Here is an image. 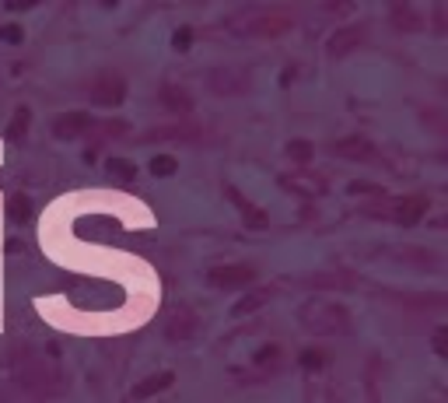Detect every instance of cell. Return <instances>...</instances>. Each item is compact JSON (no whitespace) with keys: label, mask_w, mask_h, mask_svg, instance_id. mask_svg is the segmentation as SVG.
<instances>
[{"label":"cell","mask_w":448,"mask_h":403,"mask_svg":"<svg viewBox=\"0 0 448 403\" xmlns=\"http://www.w3.org/2000/svg\"><path fill=\"white\" fill-rule=\"evenodd\" d=\"M207 277L214 287H249V284H256V267L252 263H224V267H214Z\"/></svg>","instance_id":"cell-4"},{"label":"cell","mask_w":448,"mask_h":403,"mask_svg":"<svg viewBox=\"0 0 448 403\" xmlns=\"http://www.w3.org/2000/svg\"><path fill=\"white\" fill-rule=\"evenodd\" d=\"M235 25H245L242 32H256V36H284L291 29V11L281 7H249L235 18Z\"/></svg>","instance_id":"cell-1"},{"label":"cell","mask_w":448,"mask_h":403,"mask_svg":"<svg viewBox=\"0 0 448 403\" xmlns=\"http://www.w3.org/2000/svg\"><path fill=\"white\" fill-rule=\"evenodd\" d=\"M274 295H277V287H259V291L245 295L242 302L235 305V312H239V316H245V312H256V309H259V305H266V302H270Z\"/></svg>","instance_id":"cell-15"},{"label":"cell","mask_w":448,"mask_h":403,"mask_svg":"<svg viewBox=\"0 0 448 403\" xmlns=\"http://www.w3.org/2000/svg\"><path fill=\"white\" fill-rule=\"evenodd\" d=\"M155 175H172L175 172V158L172 155H158V158H151V165H147Z\"/></svg>","instance_id":"cell-20"},{"label":"cell","mask_w":448,"mask_h":403,"mask_svg":"<svg viewBox=\"0 0 448 403\" xmlns=\"http://www.w3.org/2000/svg\"><path fill=\"white\" fill-rule=\"evenodd\" d=\"M301 362H305V368H319V354H316V351H312V354H305V358H301Z\"/></svg>","instance_id":"cell-24"},{"label":"cell","mask_w":448,"mask_h":403,"mask_svg":"<svg viewBox=\"0 0 448 403\" xmlns=\"http://www.w3.org/2000/svg\"><path fill=\"white\" fill-rule=\"evenodd\" d=\"M365 39H368V29H365V25H343V29H336V32L329 36L326 53L333 56V60H343L350 49H358Z\"/></svg>","instance_id":"cell-5"},{"label":"cell","mask_w":448,"mask_h":403,"mask_svg":"<svg viewBox=\"0 0 448 403\" xmlns=\"http://www.w3.org/2000/svg\"><path fill=\"white\" fill-rule=\"evenodd\" d=\"M281 186H287V190H298L301 197H323V179H316V175H284L281 179Z\"/></svg>","instance_id":"cell-14"},{"label":"cell","mask_w":448,"mask_h":403,"mask_svg":"<svg viewBox=\"0 0 448 403\" xmlns=\"http://www.w3.org/2000/svg\"><path fill=\"white\" fill-rule=\"evenodd\" d=\"M158 98H162V106L168 113H189V109H193V95H189L182 84H175V81H165Z\"/></svg>","instance_id":"cell-10"},{"label":"cell","mask_w":448,"mask_h":403,"mask_svg":"<svg viewBox=\"0 0 448 403\" xmlns=\"http://www.w3.org/2000/svg\"><path fill=\"white\" fill-rule=\"evenodd\" d=\"M172 382H175V375H172V372H155L151 379H144V382H137V386H133V397H137V400H147V397H155V393L168 389Z\"/></svg>","instance_id":"cell-12"},{"label":"cell","mask_w":448,"mask_h":403,"mask_svg":"<svg viewBox=\"0 0 448 403\" xmlns=\"http://www.w3.org/2000/svg\"><path fill=\"white\" fill-rule=\"evenodd\" d=\"M32 126V109H14V120H11V126H7V141H21L25 137V130Z\"/></svg>","instance_id":"cell-17"},{"label":"cell","mask_w":448,"mask_h":403,"mask_svg":"<svg viewBox=\"0 0 448 403\" xmlns=\"http://www.w3.org/2000/svg\"><path fill=\"white\" fill-rule=\"evenodd\" d=\"M88 95H91L95 106H102V109H116V106L123 102V95H126V81H123L120 74H102V78L88 88Z\"/></svg>","instance_id":"cell-3"},{"label":"cell","mask_w":448,"mask_h":403,"mask_svg":"<svg viewBox=\"0 0 448 403\" xmlns=\"http://www.w3.org/2000/svg\"><path fill=\"white\" fill-rule=\"evenodd\" d=\"M301 320L308 322V326H316V330H323V326L343 322V312H340V309H329V305H312V309L301 312Z\"/></svg>","instance_id":"cell-13"},{"label":"cell","mask_w":448,"mask_h":403,"mask_svg":"<svg viewBox=\"0 0 448 403\" xmlns=\"http://www.w3.org/2000/svg\"><path fill=\"white\" fill-rule=\"evenodd\" d=\"M91 126H95V120L84 109H71L60 120H53V137L56 141H78V137H84V130H91Z\"/></svg>","instance_id":"cell-6"},{"label":"cell","mask_w":448,"mask_h":403,"mask_svg":"<svg viewBox=\"0 0 448 403\" xmlns=\"http://www.w3.org/2000/svg\"><path fill=\"white\" fill-rule=\"evenodd\" d=\"M207 81H210V91H217V95H242L245 88H249V74H245V71H235V67H228V71H210Z\"/></svg>","instance_id":"cell-7"},{"label":"cell","mask_w":448,"mask_h":403,"mask_svg":"<svg viewBox=\"0 0 448 403\" xmlns=\"http://www.w3.org/2000/svg\"><path fill=\"white\" fill-rule=\"evenodd\" d=\"M427 207H431V197H424V193H410V197L392 200L389 207H368V214H375V218H389V221H396V225H417V221L427 214Z\"/></svg>","instance_id":"cell-2"},{"label":"cell","mask_w":448,"mask_h":403,"mask_svg":"<svg viewBox=\"0 0 448 403\" xmlns=\"http://www.w3.org/2000/svg\"><path fill=\"white\" fill-rule=\"evenodd\" d=\"M175 49H186V46H189V42H193V29H179V32H175Z\"/></svg>","instance_id":"cell-23"},{"label":"cell","mask_w":448,"mask_h":403,"mask_svg":"<svg viewBox=\"0 0 448 403\" xmlns=\"http://www.w3.org/2000/svg\"><path fill=\"white\" fill-rule=\"evenodd\" d=\"M347 190H350V193H371V197H385V190H382V186H375V183H350Z\"/></svg>","instance_id":"cell-21"},{"label":"cell","mask_w":448,"mask_h":403,"mask_svg":"<svg viewBox=\"0 0 448 403\" xmlns=\"http://www.w3.org/2000/svg\"><path fill=\"white\" fill-rule=\"evenodd\" d=\"M105 168H109V175L120 179V183H133V179H137V165L126 161V158H109L105 161Z\"/></svg>","instance_id":"cell-18"},{"label":"cell","mask_w":448,"mask_h":403,"mask_svg":"<svg viewBox=\"0 0 448 403\" xmlns=\"http://www.w3.org/2000/svg\"><path fill=\"white\" fill-rule=\"evenodd\" d=\"M197 330H200V320H197L189 309H172V316L165 322V333H168L172 340H189Z\"/></svg>","instance_id":"cell-9"},{"label":"cell","mask_w":448,"mask_h":403,"mask_svg":"<svg viewBox=\"0 0 448 403\" xmlns=\"http://www.w3.org/2000/svg\"><path fill=\"white\" fill-rule=\"evenodd\" d=\"M329 151H333L336 158H354V161L371 158V144H368L365 137H347V141H333V144H329Z\"/></svg>","instance_id":"cell-11"},{"label":"cell","mask_w":448,"mask_h":403,"mask_svg":"<svg viewBox=\"0 0 448 403\" xmlns=\"http://www.w3.org/2000/svg\"><path fill=\"white\" fill-rule=\"evenodd\" d=\"M0 39L4 42H21V29H18V25H4V29H0Z\"/></svg>","instance_id":"cell-22"},{"label":"cell","mask_w":448,"mask_h":403,"mask_svg":"<svg viewBox=\"0 0 448 403\" xmlns=\"http://www.w3.org/2000/svg\"><path fill=\"white\" fill-rule=\"evenodd\" d=\"M224 190H228V197H231V203L239 207V214H242V221L249 225V228H256V232H266V228H270V218H266V210H263V207L249 203L242 193L235 190V186H224Z\"/></svg>","instance_id":"cell-8"},{"label":"cell","mask_w":448,"mask_h":403,"mask_svg":"<svg viewBox=\"0 0 448 403\" xmlns=\"http://www.w3.org/2000/svg\"><path fill=\"white\" fill-rule=\"evenodd\" d=\"M28 218H32L28 197H11V200H7V221H11V225H25Z\"/></svg>","instance_id":"cell-16"},{"label":"cell","mask_w":448,"mask_h":403,"mask_svg":"<svg viewBox=\"0 0 448 403\" xmlns=\"http://www.w3.org/2000/svg\"><path fill=\"white\" fill-rule=\"evenodd\" d=\"M287 158H294V161H301V165H308L312 161V155H316V148L308 144V141H301V137H294V141H287Z\"/></svg>","instance_id":"cell-19"}]
</instances>
